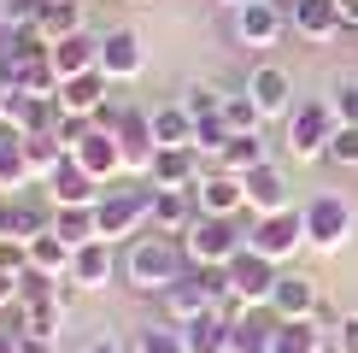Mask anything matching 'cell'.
Returning a JSON list of instances; mask_svg holds the SVG:
<instances>
[{
  "label": "cell",
  "instance_id": "1",
  "mask_svg": "<svg viewBox=\"0 0 358 353\" xmlns=\"http://www.w3.org/2000/svg\"><path fill=\"white\" fill-rule=\"evenodd\" d=\"M188 271V247L176 242V235H136L129 242V259H124V277H129V289L136 294H165L176 277Z\"/></svg>",
  "mask_w": 358,
  "mask_h": 353
},
{
  "label": "cell",
  "instance_id": "33",
  "mask_svg": "<svg viewBox=\"0 0 358 353\" xmlns=\"http://www.w3.org/2000/svg\"><path fill=\"white\" fill-rule=\"evenodd\" d=\"M264 159H271V153H264V136H235L229 147H223L217 165H223V171H235V176H247L252 165H264Z\"/></svg>",
  "mask_w": 358,
  "mask_h": 353
},
{
  "label": "cell",
  "instance_id": "16",
  "mask_svg": "<svg viewBox=\"0 0 358 353\" xmlns=\"http://www.w3.org/2000/svg\"><path fill=\"white\" fill-rule=\"evenodd\" d=\"M317 306H323L317 277H306V271H282L276 277V294H271V312L276 318H311Z\"/></svg>",
  "mask_w": 358,
  "mask_h": 353
},
{
  "label": "cell",
  "instance_id": "42",
  "mask_svg": "<svg viewBox=\"0 0 358 353\" xmlns=\"http://www.w3.org/2000/svg\"><path fill=\"white\" fill-rule=\"evenodd\" d=\"M18 306V271H0V312Z\"/></svg>",
  "mask_w": 358,
  "mask_h": 353
},
{
  "label": "cell",
  "instance_id": "8",
  "mask_svg": "<svg viewBox=\"0 0 358 353\" xmlns=\"http://www.w3.org/2000/svg\"><path fill=\"white\" fill-rule=\"evenodd\" d=\"M241 242L247 235L229 224V218H212V212H200L188 224V235H182V247H188V265H229L235 254H241Z\"/></svg>",
  "mask_w": 358,
  "mask_h": 353
},
{
  "label": "cell",
  "instance_id": "19",
  "mask_svg": "<svg viewBox=\"0 0 358 353\" xmlns=\"http://www.w3.org/2000/svg\"><path fill=\"white\" fill-rule=\"evenodd\" d=\"M276 312L271 306H241V318H229V353H271Z\"/></svg>",
  "mask_w": 358,
  "mask_h": 353
},
{
  "label": "cell",
  "instance_id": "41",
  "mask_svg": "<svg viewBox=\"0 0 358 353\" xmlns=\"http://www.w3.org/2000/svg\"><path fill=\"white\" fill-rule=\"evenodd\" d=\"M335 347H341V353H358V312H347V318H341V330H335Z\"/></svg>",
  "mask_w": 358,
  "mask_h": 353
},
{
  "label": "cell",
  "instance_id": "46",
  "mask_svg": "<svg viewBox=\"0 0 358 353\" xmlns=\"http://www.w3.org/2000/svg\"><path fill=\"white\" fill-rule=\"evenodd\" d=\"M341 24H347V29H358V0H341Z\"/></svg>",
  "mask_w": 358,
  "mask_h": 353
},
{
  "label": "cell",
  "instance_id": "44",
  "mask_svg": "<svg viewBox=\"0 0 358 353\" xmlns=\"http://www.w3.org/2000/svg\"><path fill=\"white\" fill-rule=\"evenodd\" d=\"M12 83H18V59L0 48V88H12Z\"/></svg>",
  "mask_w": 358,
  "mask_h": 353
},
{
  "label": "cell",
  "instance_id": "50",
  "mask_svg": "<svg viewBox=\"0 0 358 353\" xmlns=\"http://www.w3.org/2000/svg\"><path fill=\"white\" fill-rule=\"evenodd\" d=\"M0 195H6V188H0Z\"/></svg>",
  "mask_w": 358,
  "mask_h": 353
},
{
  "label": "cell",
  "instance_id": "37",
  "mask_svg": "<svg viewBox=\"0 0 358 353\" xmlns=\"http://www.w3.org/2000/svg\"><path fill=\"white\" fill-rule=\"evenodd\" d=\"M223 100H229V95H217V88H212V83H194V88H188V95H182V100H176V106H182V112L194 118V124H200V118H217V112H223Z\"/></svg>",
  "mask_w": 358,
  "mask_h": 353
},
{
  "label": "cell",
  "instance_id": "29",
  "mask_svg": "<svg viewBox=\"0 0 358 353\" xmlns=\"http://www.w3.org/2000/svg\"><path fill=\"white\" fill-rule=\"evenodd\" d=\"M182 347L188 353H229V318H223V312L188 318L182 324Z\"/></svg>",
  "mask_w": 358,
  "mask_h": 353
},
{
  "label": "cell",
  "instance_id": "34",
  "mask_svg": "<svg viewBox=\"0 0 358 353\" xmlns=\"http://www.w3.org/2000/svg\"><path fill=\"white\" fill-rule=\"evenodd\" d=\"M223 124H229L235 136H259L264 112H259V100H252L247 88H241V95H229V100H223Z\"/></svg>",
  "mask_w": 358,
  "mask_h": 353
},
{
  "label": "cell",
  "instance_id": "32",
  "mask_svg": "<svg viewBox=\"0 0 358 353\" xmlns=\"http://www.w3.org/2000/svg\"><path fill=\"white\" fill-rule=\"evenodd\" d=\"M153 141L159 147H194V118L182 106H159L153 112Z\"/></svg>",
  "mask_w": 358,
  "mask_h": 353
},
{
  "label": "cell",
  "instance_id": "23",
  "mask_svg": "<svg viewBox=\"0 0 358 353\" xmlns=\"http://www.w3.org/2000/svg\"><path fill=\"white\" fill-rule=\"evenodd\" d=\"M194 218H200L194 188H153V224L165 230V235H188Z\"/></svg>",
  "mask_w": 358,
  "mask_h": 353
},
{
  "label": "cell",
  "instance_id": "20",
  "mask_svg": "<svg viewBox=\"0 0 358 353\" xmlns=\"http://www.w3.org/2000/svg\"><path fill=\"white\" fill-rule=\"evenodd\" d=\"M106 71H83V77H71V83H59V106H65L71 118H94L100 106H106Z\"/></svg>",
  "mask_w": 358,
  "mask_h": 353
},
{
  "label": "cell",
  "instance_id": "43",
  "mask_svg": "<svg viewBox=\"0 0 358 353\" xmlns=\"http://www.w3.org/2000/svg\"><path fill=\"white\" fill-rule=\"evenodd\" d=\"M18 353H59V342H53V335H18Z\"/></svg>",
  "mask_w": 358,
  "mask_h": 353
},
{
  "label": "cell",
  "instance_id": "5",
  "mask_svg": "<svg viewBox=\"0 0 358 353\" xmlns=\"http://www.w3.org/2000/svg\"><path fill=\"white\" fill-rule=\"evenodd\" d=\"M358 235V212H352V200H341V195H317L306 206V247H317V254H341Z\"/></svg>",
  "mask_w": 358,
  "mask_h": 353
},
{
  "label": "cell",
  "instance_id": "14",
  "mask_svg": "<svg viewBox=\"0 0 358 353\" xmlns=\"http://www.w3.org/2000/svg\"><path fill=\"white\" fill-rule=\"evenodd\" d=\"M247 95L259 100L264 118H288L294 112V77L282 65H252L247 71Z\"/></svg>",
  "mask_w": 358,
  "mask_h": 353
},
{
  "label": "cell",
  "instance_id": "13",
  "mask_svg": "<svg viewBox=\"0 0 358 353\" xmlns=\"http://www.w3.org/2000/svg\"><path fill=\"white\" fill-rule=\"evenodd\" d=\"M282 29H288V12H282L276 0H247V6H235V36H241L247 48H271V41H282Z\"/></svg>",
  "mask_w": 358,
  "mask_h": 353
},
{
  "label": "cell",
  "instance_id": "35",
  "mask_svg": "<svg viewBox=\"0 0 358 353\" xmlns=\"http://www.w3.org/2000/svg\"><path fill=\"white\" fill-rule=\"evenodd\" d=\"M229 141H235V130L223 124V112H217V118H200V124H194V153H206L212 165L223 159V147H229Z\"/></svg>",
  "mask_w": 358,
  "mask_h": 353
},
{
  "label": "cell",
  "instance_id": "4",
  "mask_svg": "<svg viewBox=\"0 0 358 353\" xmlns=\"http://www.w3.org/2000/svg\"><path fill=\"white\" fill-rule=\"evenodd\" d=\"M247 247L276 265H288L306 247V206H282V212H247Z\"/></svg>",
  "mask_w": 358,
  "mask_h": 353
},
{
  "label": "cell",
  "instance_id": "12",
  "mask_svg": "<svg viewBox=\"0 0 358 353\" xmlns=\"http://www.w3.org/2000/svg\"><path fill=\"white\" fill-rule=\"evenodd\" d=\"M41 188H48V200H53V206H100V176H88V171L77 165V153L59 159L53 176H48Z\"/></svg>",
  "mask_w": 358,
  "mask_h": 353
},
{
  "label": "cell",
  "instance_id": "7",
  "mask_svg": "<svg viewBox=\"0 0 358 353\" xmlns=\"http://www.w3.org/2000/svg\"><path fill=\"white\" fill-rule=\"evenodd\" d=\"M223 271H229V300H241V306H271L282 265H276V259H264V254H252V247L241 242V254L223 265Z\"/></svg>",
  "mask_w": 358,
  "mask_h": 353
},
{
  "label": "cell",
  "instance_id": "40",
  "mask_svg": "<svg viewBox=\"0 0 358 353\" xmlns=\"http://www.w3.org/2000/svg\"><path fill=\"white\" fill-rule=\"evenodd\" d=\"M335 118H341V124H358V83H341L335 88Z\"/></svg>",
  "mask_w": 358,
  "mask_h": 353
},
{
  "label": "cell",
  "instance_id": "27",
  "mask_svg": "<svg viewBox=\"0 0 358 353\" xmlns=\"http://www.w3.org/2000/svg\"><path fill=\"white\" fill-rule=\"evenodd\" d=\"M36 29H41L48 41L83 36V29H88V6H83V0H41V18H36Z\"/></svg>",
  "mask_w": 358,
  "mask_h": 353
},
{
  "label": "cell",
  "instance_id": "49",
  "mask_svg": "<svg viewBox=\"0 0 358 353\" xmlns=\"http://www.w3.org/2000/svg\"><path fill=\"white\" fill-rule=\"evenodd\" d=\"M223 6H229V12H235V6H247V0H223Z\"/></svg>",
  "mask_w": 358,
  "mask_h": 353
},
{
  "label": "cell",
  "instance_id": "39",
  "mask_svg": "<svg viewBox=\"0 0 358 353\" xmlns=\"http://www.w3.org/2000/svg\"><path fill=\"white\" fill-rule=\"evenodd\" d=\"M329 159H335V165H352V171H358V124H341V136L329 141Z\"/></svg>",
  "mask_w": 358,
  "mask_h": 353
},
{
  "label": "cell",
  "instance_id": "30",
  "mask_svg": "<svg viewBox=\"0 0 358 353\" xmlns=\"http://www.w3.org/2000/svg\"><path fill=\"white\" fill-rule=\"evenodd\" d=\"M71 259H77V247L65 242V235H36V242H29V265H36V271H48V277H65L71 283Z\"/></svg>",
  "mask_w": 358,
  "mask_h": 353
},
{
  "label": "cell",
  "instance_id": "47",
  "mask_svg": "<svg viewBox=\"0 0 358 353\" xmlns=\"http://www.w3.org/2000/svg\"><path fill=\"white\" fill-rule=\"evenodd\" d=\"M0 353H18V330H12V324L0 330Z\"/></svg>",
  "mask_w": 358,
  "mask_h": 353
},
{
  "label": "cell",
  "instance_id": "2",
  "mask_svg": "<svg viewBox=\"0 0 358 353\" xmlns=\"http://www.w3.org/2000/svg\"><path fill=\"white\" fill-rule=\"evenodd\" d=\"M229 294V271L223 265H188L176 283L159 294L165 300V312L171 324H188V318H206V312H217V300Z\"/></svg>",
  "mask_w": 358,
  "mask_h": 353
},
{
  "label": "cell",
  "instance_id": "25",
  "mask_svg": "<svg viewBox=\"0 0 358 353\" xmlns=\"http://www.w3.org/2000/svg\"><path fill=\"white\" fill-rule=\"evenodd\" d=\"M329 335H323L317 318H276L271 330V353H323Z\"/></svg>",
  "mask_w": 358,
  "mask_h": 353
},
{
  "label": "cell",
  "instance_id": "11",
  "mask_svg": "<svg viewBox=\"0 0 358 353\" xmlns=\"http://www.w3.org/2000/svg\"><path fill=\"white\" fill-rule=\"evenodd\" d=\"M112 136H117V147H124V171L147 176V165H153V153H159V141H153V112L124 106V118H117Z\"/></svg>",
  "mask_w": 358,
  "mask_h": 353
},
{
  "label": "cell",
  "instance_id": "26",
  "mask_svg": "<svg viewBox=\"0 0 358 353\" xmlns=\"http://www.w3.org/2000/svg\"><path fill=\"white\" fill-rule=\"evenodd\" d=\"M294 29H300L306 41H329L341 36V0H294Z\"/></svg>",
  "mask_w": 358,
  "mask_h": 353
},
{
  "label": "cell",
  "instance_id": "36",
  "mask_svg": "<svg viewBox=\"0 0 358 353\" xmlns=\"http://www.w3.org/2000/svg\"><path fill=\"white\" fill-rule=\"evenodd\" d=\"M136 353H188L182 347V324H141L136 330Z\"/></svg>",
  "mask_w": 358,
  "mask_h": 353
},
{
  "label": "cell",
  "instance_id": "38",
  "mask_svg": "<svg viewBox=\"0 0 358 353\" xmlns=\"http://www.w3.org/2000/svg\"><path fill=\"white\" fill-rule=\"evenodd\" d=\"M41 18V0H0V24L6 29H36Z\"/></svg>",
  "mask_w": 358,
  "mask_h": 353
},
{
  "label": "cell",
  "instance_id": "31",
  "mask_svg": "<svg viewBox=\"0 0 358 353\" xmlns=\"http://www.w3.org/2000/svg\"><path fill=\"white\" fill-rule=\"evenodd\" d=\"M53 235H65L71 247L100 242V218H94V206H53Z\"/></svg>",
  "mask_w": 358,
  "mask_h": 353
},
{
  "label": "cell",
  "instance_id": "3",
  "mask_svg": "<svg viewBox=\"0 0 358 353\" xmlns=\"http://www.w3.org/2000/svg\"><path fill=\"white\" fill-rule=\"evenodd\" d=\"M288 130V153L294 159H329V141L341 136V118H335V100H294V112L282 118Z\"/></svg>",
  "mask_w": 358,
  "mask_h": 353
},
{
  "label": "cell",
  "instance_id": "17",
  "mask_svg": "<svg viewBox=\"0 0 358 353\" xmlns=\"http://www.w3.org/2000/svg\"><path fill=\"white\" fill-rule=\"evenodd\" d=\"M71 153H77V165H83L88 176H100V183H112V176L124 171V147H117V136H112V130H100V124L88 130Z\"/></svg>",
  "mask_w": 358,
  "mask_h": 353
},
{
  "label": "cell",
  "instance_id": "15",
  "mask_svg": "<svg viewBox=\"0 0 358 353\" xmlns=\"http://www.w3.org/2000/svg\"><path fill=\"white\" fill-rule=\"evenodd\" d=\"M141 65H147V53H141L136 29H106V36H100V71H106L112 83L141 77Z\"/></svg>",
  "mask_w": 358,
  "mask_h": 353
},
{
  "label": "cell",
  "instance_id": "28",
  "mask_svg": "<svg viewBox=\"0 0 358 353\" xmlns=\"http://www.w3.org/2000/svg\"><path fill=\"white\" fill-rule=\"evenodd\" d=\"M71 283L77 289H106L112 283V242H83L71 259Z\"/></svg>",
  "mask_w": 358,
  "mask_h": 353
},
{
  "label": "cell",
  "instance_id": "45",
  "mask_svg": "<svg viewBox=\"0 0 358 353\" xmlns=\"http://www.w3.org/2000/svg\"><path fill=\"white\" fill-rule=\"evenodd\" d=\"M77 353H124V347H117V342H112V335H94V342H83Z\"/></svg>",
  "mask_w": 358,
  "mask_h": 353
},
{
  "label": "cell",
  "instance_id": "10",
  "mask_svg": "<svg viewBox=\"0 0 358 353\" xmlns=\"http://www.w3.org/2000/svg\"><path fill=\"white\" fill-rule=\"evenodd\" d=\"M65 106L59 95H24V88H6V124H18L24 136H53Z\"/></svg>",
  "mask_w": 358,
  "mask_h": 353
},
{
  "label": "cell",
  "instance_id": "9",
  "mask_svg": "<svg viewBox=\"0 0 358 353\" xmlns=\"http://www.w3.org/2000/svg\"><path fill=\"white\" fill-rule=\"evenodd\" d=\"M194 206L212 212V218H235V212H247V183L235 171L212 165V171H200V183H194Z\"/></svg>",
  "mask_w": 358,
  "mask_h": 353
},
{
  "label": "cell",
  "instance_id": "6",
  "mask_svg": "<svg viewBox=\"0 0 358 353\" xmlns=\"http://www.w3.org/2000/svg\"><path fill=\"white\" fill-rule=\"evenodd\" d=\"M94 218H100V242L141 235V224L153 218V188H112V195H100Z\"/></svg>",
  "mask_w": 358,
  "mask_h": 353
},
{
  "label": "cell",
  "instance_id": "24",
  "mask_svg": "<svg viewBox=\"0 0 358 353\" xmlns=\"http://www.w3.org/2000/svg\"><path fill=\"white\" fill-rule=\"evenodd\" d=\"M24 183H36V176H29L24 130H18V124H0V188H6V195H18Z\"/></svg>",
  "mask_w": 358,
  "mask_h": 353
},
{
  "label": "cell",
  "instance_id": "22",
  "mask_svg": "<svg viewBox=\"0 0 358 353\" xmlns=\"http://www.w3.org/2000/svg\"><path fill=\"white\" fill-rule=\"evenodd\" d=\"M53 71H59V83H71V77H83V71H100V36H65V41H53Z\"/></svg>",
  "mask_w": 358,
  "mask_h": 353
},
{
  "label": "cell",
  "instance_id": "21",
  "mask_svg": "<svg viewBox=\"0 0 358 353\" xmlns=\"http://www.w3.org/2000/svg\"><path fill=\"white\" fill-rule=\"evenodd\" d=\"M241 183H247V212H282V206H288V176H282L271 159L252 165Z\"/></svg>",
  "mask_w": 358,
  "mask_h": 353
},
{
  "label": "cell",
  "instance_id": "18",
  "mask_svg": "<svg viewBox=\"0 0 358 353\" xmlns=\"http://www.w3.org/2000/svg\"><path fill=\"white\" fill-rule=\"evenodd\" d=\"M147 183L153 188H194L200 183V153L194 147H159L153 165H147Z\"/></svg>",
  "mask_w": 358,
  "mask_h": 353
},
{
  "label": "cell",
  "instance_id": "48",
  "mask_svg": "<svg viewBox=\"0 0 358 353\" xmlns=\"http://www.w3.org/2000/svg\"><path fill=\"white\" fill-rule=\"evenodd\" d=\"M0 124H6V88H0Z\"/></svg>",
  "mask_w": 358,
  "mask_h": 353
}]
</instances>
